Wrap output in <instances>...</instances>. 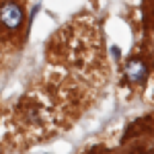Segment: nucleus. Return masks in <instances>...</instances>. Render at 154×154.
Masks as SVG:
<instances>
[{
  "mask_svg": "<svg viewBox=\"0 0 154 154\" xmlns=\"http://www.w3.org/2000/svg\"><path fill=\"white\" fill-rule=\"evenodd\" d=\"M0 23L6 29H19L23 23V11L14 2H4L0 4Z\"/></svg>",
  "mask_w": 154,
  "mask_h": 154,
  "instance_id": "nucleus-1",
  "label": "nucleus"
},
{
  "mask_svg": "<svg viewBox=\"0 0 154 154\" xmlns=\"http://www.w3.org/2000/svg\"><path fill=\"white\" fill-rule=\"evenodd\" d=\"M125 76L131 84H138L146 78V64H144L140 58H131L128 64H125Z\"/></svg>",
  "mask_w": 154,
  "mask_h": 154,
  "instance_id": "nucleus-2",
  "label": "nucleus"
}]
</instances>
